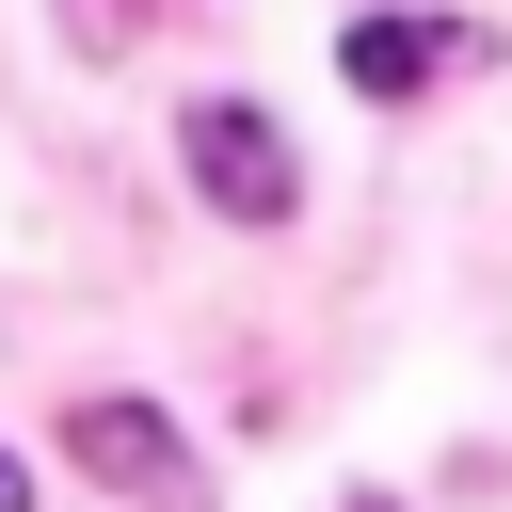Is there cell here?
<instances>
[{
  "label": "cell",
  "mask_w": 512,
  "mask_h": 512,
  "mask_svg": "<svg viewBox=\"0 0 512 512\" xmlns=\"http://www.w3.org/2000/svg\"><path fill=\"white\" fill-rule=\"evenodd\" d=\"M176 176H192L224 224H288V208H304V160H288V128H272L256 96H208V112L176 128Z\"/></svg>",
  "instance_id": "cell-1"
},
{
  "label": "cell",
  "mask_w": 512,
  "mask_h": 512,
  "mask_svg": "<svg viewBox=\"0 0 512 512\" xmlns=\"http://www.w3.org/2000/svg\"><path fill=\"white\" fill-rule=\"evenodd\" d=\"M64 464L112 480V496H192V432H176L160 400H80V416H64Z\"/></svg>",
  "instance_id": "cell-2"
},
{
  "label": "cell",
  "mask_w": 512,
  "mask_h": 512,
  "mask_svg": "<svg viewBox=\"0 0 512 512\" xmlns=\"http://www.w3.org/2000/svg\"><path fill=\"white\" fill-rule=\"evenodd\" d=\"M464 48H480V32H448V16H352L336 64H352V96H416V80H448Z\"/></svg>",
  "instance_id": "cell-3"
},
{
  "label": "cell",
  "mask_w": 512,
  "mask_h": 512,
  "mask_svg": "<svg viewBox=\"0 0 512 512\" xmlns=\"http://www.w3.org/2000/svg\"><path fill=\"white\" fill-rule=\"evenodd\" d=\"M0 512H32V464H16V448H0Z\"/></svg>",
  "instance_id": "cell-4"
},
{
  "label": "cell",
  "mask_w": 512,
  "mask_h": 512,
  "mask_svg": "<svg viewBox=\"0 0 512 512\" xmlns=\"http://www.w3.org/2000/svg\"><path fill=\"white\" fill-rule=\"evenodd\" d=\"M352 512H384V496H352Z\"/></svg>",
  "instance_id": "cell-5"
}]
</instances>
